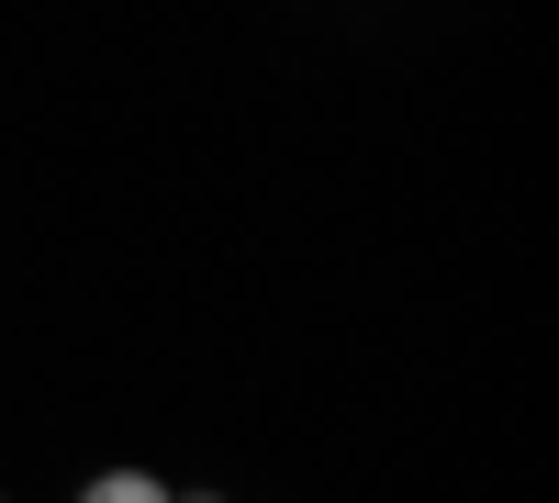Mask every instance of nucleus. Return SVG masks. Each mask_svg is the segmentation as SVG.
Listing matches in <instances>:
<instances>
[{"label":"nucleus","instance_id":"obj_1","mask_svg":"<svg viewBox=\"0 0 559 503\" xmlns=\"http://www.w3.org/2000/svg\"><path fill=\"white\" fill-rule=\"evenodd\" d=\"M79 503H168V481H146V470H102Z\"/></svg>","mask_w":559,"mask_h":503},{"label":"nucleus","instance_id":"obj_2","mask_svg":"<svg viewBox=\"0 0 559 503\" xmlns=\"http://www.w3.org/2000/svg\"><path fill=\"white\" fill-rule=\"evenodd\" d=\"M168 503H179V492H168ZM191 503H224V492H191Z\"/></svg>","mask_w":559,"mask_h":503},{"label":"nucleus","instance_id":"obj_3","mask_svg":"<svg viewBox=\"0 0 559 503\" xmlns=\"http://www.w3.org/2000/svg\"><path fill=\"white\" fill-rule=\"evenodd\" d=\"M0 503H12V492H0Z\"/></svg>","mask_w":559,"mask_h":503}]
</instances>
